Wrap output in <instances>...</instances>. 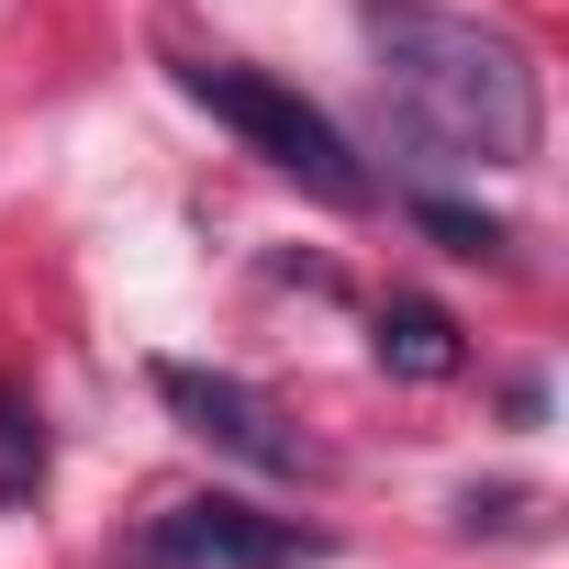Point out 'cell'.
Masks as SVG:
<instances>
[{"mask_svg":"<svg viewBox=\"0 0 569 569\" xmlns=\"http://www.w3.org/2000/svg\"><path fill=\"white\" fill-rule=\"evenodd\" d=\"M358 34L380 57V112L402 146H425L447 168H525L536 157L547 90L502 23L436 12V0H358Z\"/></svg>","mask_w":569,"mask_h":569,"instance_id":"cell-1","label":"cell"},{"mask_svg":"<svg viewBox=\"0 0 569 569\" xmlns=\"http://www.w3.org/2000/svg\"><path fill=\"white\" fill-rule=\"evenodd\" d=\"M179 90H190L223 134H246L279 179H302L313 201L369 212V168H358V146H347L336 112H313L302 90H279V79H257V68H179Z\"/></svg>","mask_w":569,"mask_h":569,"instance_id":"cell-2","label":"cell"},{"mask_svg":"<svg viewBox=\"0 0 569 569\" xmlns=\"http://www.w3.org/2000/svg\"><path fill=\"white\" fill-rule=\"evenodd\" d=\"M157 402L212 447V458H246V469H268V480H313L325 458L291 436V413H279L257 380H234V369H190V358H157Z\"/></svg>","mask_w":569,"mask_h":569,"instance_id":"cell-3","label":"cell"},{"mask_svg":"<svg viewBox=\"0 0 569 569\" xmlns=\"http://www.w3.org/2000/svg\"><path fill=\"white\" fill-rule=\"evenodd\" d=\"M134 558H146V569H313L325 536L291 525V513H257V502H234V491H190V502H168V513L146 525Z\"/></svg>","mask_w":569,"mask_h":569,"instance_id":"cell-4","label":"cell"},{"mask_svg":"<svg viewBox=\"0 0 569 569\" xmlns=\"http://www.w3.org/2000/svg\"><path fill=\"white\" fill-rule=\"evenodd\" d=\"M369 347H380V369H391V380H458V369H469L458 325H447L436 302H413V291H391V302H380Z\"/></svg>","mask_w":569,"mask_h":569,"instance_id":"cell-5","label":"cell"},{"mask_svg":"<svg viewBox=\"0 0 569 569\" xmlns=\"http://www.w3.org/2000/svg\"><path fill=\"white\" fill-rule=\"evenodd\" d=\"M46 413H34V391H12L0 380V513H23L34 491H46Z\"/></svg>","mask_w":569,"mask_h":569,"instance_id":"cell-6","label":"cell"},{"mask_svg":"<svg viewBox=\"0 0 569 569\" xmlns=\"http://www.w3.org/2000/svg\"><path fill=\"white\" fill-rule=\"evenodd\" d=\"M413 223H425V234H436L447 257H491V268L513 257V234H502L491 212H469V201H447V190H425V201H413Z\"/></svg>","mask_w":569,"mask_h":569,"instance_id":"cell-7","label":"cell"}]
</instances>
